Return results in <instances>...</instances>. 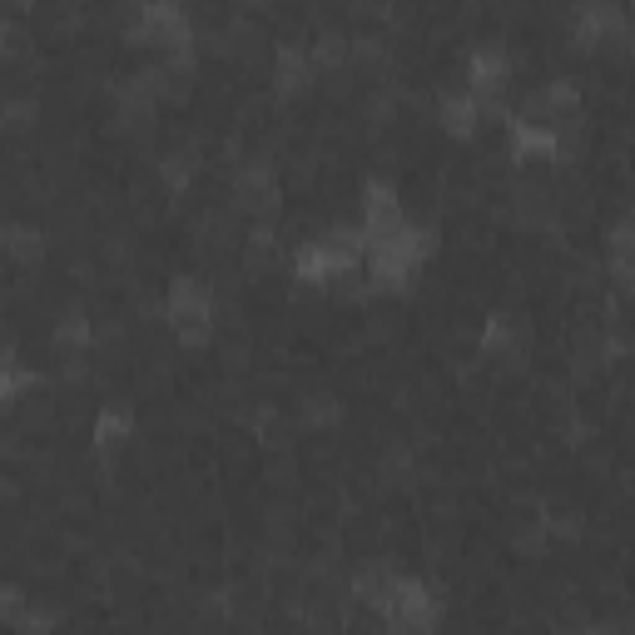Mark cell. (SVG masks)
<instances>
[{
    "instance_id": "obj_1",
    "label": "cell",
    "mask_w": 635,
    "mask_h": 635,
    "mask_svg": "<svg viewBox=\"0 0 635 635\" xmlns=\"http://www.w3.org/2000/svg\"><path fill=\"white\" fill-rule=\"evenodd\" d=\"M169 318L194 338V333H204L209 328V293L199 288V283H174V293H169Z\"/></svg>"
}]
</instances>
